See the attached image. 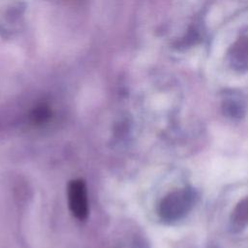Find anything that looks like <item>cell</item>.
Instances as JSON below:
<instances>
[{
  "mask_svg": "<svg viewBox=\"0 0 248 248\" xmlns=\"http://www.w3.org/2000/svg\"><path fill=\"white\" fill-rule=\"evenodd\" d=\"M68 204L72 214L79 221L88 215V198L85 182L82 179H74L68 185Z\"/></svg>",
  "mask_w": 248,
  "mask_h": 248,
  "instance_id": "6da1fadb",
  "label": "cell"
},
{
  "mask_svg": "<svg viewBox=\"0 0 248 248\" xmlns=\"http://www.w3.org/2000/svg\"><path fill=\"white\" fill-rule=\"evenodd\" d=\"M48 118V112L46 110V109H39V110H36L34 113H33V121L34 122H38V123H42L44 121H46V119Z\"/></svg>",
  "mask_w": 248,
  "mask_h": 248,
  "instance_id": "7a4b0ae2",
  "label": "cell"
}]
</instances>
